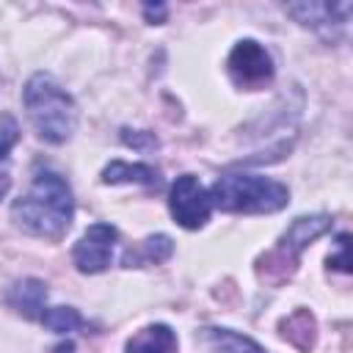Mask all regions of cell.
Here are the masks:
<instances>
[{
  "label": "cell",
  "mask_w": 353,
  "mask_h": 353,
  "mask_svg": "<svg viewBox=\"0 0 353 353\" xmlns=\"http://www.w3.org/2000/svg\"><path fill=\"white\" fill-rule=\"evenodd\" d=\"M74 218V199L69 182L55 171L36 174L30 190L11 204V221L30 237L61 240Z\"/></svg>",
  "instance_id": "1"
},
{
  "label": "cell",
  "mask_w": 353,
  "mask_h": 353,
  "mask_svg": "<svg viewBox=\"0 0 353 353\" xmlns=\"http://www.w3.org/2000/svg\"><path fill=\"white\" fill-rule=\"evenodd\" d=\"M22 102L28 119L41 141L47 143H66L77 127V105L72 94L47 72L30 74L22 88Z\"/></svg>",
  "instance_id": "2"
},
{
  "label": "cell",
  "mask_w": 353,
  "mask_h": 353,
  "mask_svg": "<svg viewBox=\"0 0 353 353\" xmlns=\"http://www.w3.org/2000/svg\"><path fill=\"white\" fill-rule=\"evenodd\" d=\"M212 207L223 212H279L290 204V188L279 179L259 176V174H223L207 190Z\"/></svg>",
  "instance_id": "3"
},
{
  "label": "cell",
  "mask_w": 353,
  "mask_h": 353,
  "mask_svg": "<svg viewBox=\"0 0 353 353\" xmlns=\"http://www.w3.org/2000/svg\"><path fill=\"white\" fill-rule=\"evenodd\" d=\"M331 226H334V221H331V215H325V212L295 218V221L287 226V232L281 234L279 245L262 259V262H265V273H270L276 265H281L279 276H284V273H287L284 265L290 262V268H292V265L298 262V254H301L306 245H312L317 237H323L325 232H331Z\"/></svg>",
  "instance_id": "4"
},
{
  "label": "cell",
  "mask_w": 353,
  "mask_h": 353,
  "mask_svg": "<svg viewBox=\"0 0 353 353\" xmlns=\"http://www.w3.org/2000/svg\"><path fill=\"white\" fill-rule=\"evenodd\" d=\"M168 212L182 229H201L212 215L207 188L193 174L176 176V182L168 190Z\"/></svg>",
  "instance_id": "5"
},
{
  "label": "cell",
  "mask_w": 353,
  "mask_h": 353,
  "mask_svg": "<svg viewBox=\"0 0 353 353\" xmlns=\"http://www.w3.org/2000/svg\"><path fill=\"white\" fill-rule=\"evenodd\" d=\"M226 69H229L232 83L240 85V88H248V91L262 88L265 83H270L273 72H276L270 52L254 39H243V41H237L232 47Z\"/></svg>",
  "instance_id": "6"
},
{
  "label": "cell",
  "mask_w": 353,
  "mask_h": 353,
  "mask_svg": "<svg viewBox=\"0 0 353 353\" xmlns=\"http://www.w3.org/2000/svg\"><path fill=\"white\" fill-rule=\"evenodd\" d=\"M116 237H119V232L110 223H94V226H88L83 232V237L72 248L74 268L80 273H102V270H108L110 254H113V245H116Z\"/></svg>",
  "instance_id": "7"
},
{
  "label": "cell",
  "mask_w": 353,
  "mask_h": 353,
  "mask_svg": "<svg viewBox=\"0 0 353 353\" xmlns=\"http://www.w3.org/2000/svg\"><path fill=\"white\" fill-rule=\"evenodd\" d=\"M290 17H295L303 28H312L331 39V28H345L350 3H292L284 6Z\"/></svg>",
  "instance_id": "8"
},
{
  "label": "cell",
  "mask_w": 353,
  "mask_h": 353,
  "mask_svg": "<svg viewBox=\"0 0 353 353\" xmlns=\"http://www.w3.org/2000/svg\"><path fill=\"white\" fill-rule=\"evenodd\" d=\"M199 353H265L262 345H256L251 336H243L232 328H201L196 334Z\"/></svg>",
  "instance_id": "9"
},
{
  "label": "cell",
  "mask_w": 353,
  "mask_h": 353,
  "mask_svg": "<svg viewBox=\"0 0 353 353\" xmlns=\"http://www.w3.org/2000/svg\"><path fill=\"white\" fill-rule=\"evenodd\" d=\"M47 301V284L41 279H19L11 284L6 303L25 320H39Z\"/></svg>",
  "instance_id": "10"
},
{
  "label": "cell",
  "mask_w": 353,
  "mask_h": 353,
  "mask_svg": "<svg viewBox=\"0 0 353 353\" xmlns=\"http://www.w3.org/2000/svg\"><path fill=\"white\" fill-rule=\"evenodd\" d=\"M124 353H176V334L163 323L146 325L127 339Z\"/></svg>",
  "instance_id": "11"
},
{
  "label": "cell",
  "mask_w": 353,
  "mask_h": 353,
  "mask_svg": "<svg viewBox=\"0 0 353 353\" xmlns=\"http://www.w3.org/2000/svg\"><path fill=\"white\" fill-rule=\"evenodd\" d=\"M279 331L301 353H309L317 342V323H314V314L309 309H295L290 317H284L279 323Z\"/></svg>",
  "instance_id": "12"
},
{
  "label": "cell",
  "mask_w": 353,
  "mask_h": 353,
  "mask_svg": "<svg viewBox=\"0 0 353 353\" xmlns=\"http://www.w3.org/2000/svg\"><path fill=\"white\" fill-rule=\"evenodd\" d=\"M102 182L105 185H121V182H135L143 188H157L160 185V174L157 168L146 165V163H124V160H113L102 168Z\"/></svg>",
  "instance_id": "13"
},
{
  "label": "cell",
  "mask_w": 353,
  "mask_h": 353,
  "mask_svg": "<svg viewBox=\"0 0 353 353\" xmlns=\"http://www.w3.org/2000/svg\"><path fill=\"white\" fill-rule=\"evenodd\" d=\"M174 254V240L168 234H152L141 240L135 248H130L121 256L124 268H143V265H160Z\"/></svg>",
  "instance_id": "14"
},
{
  "label": "cell",
  "mask_w": 353,
  "mask_h": 353,
  "mask_svg": "<svg viewBox=\"0 0 353 353\" xmlns=\"http://www.w3.org/2000/svg\"><path fill=\"white\" fill-rule=\"evenodd\" d=\"M39 320L52 334H69V331H77L83 325V314L74 306H44Z\"/></svg>",
  "instance_id": "15"
},
{
  "label": "cell",
  "mask_w": 353,
  "mask_h": 353,
  "mask_svg": "<svg viewBox=\"0 0 353 353\" xmlns=\"http://www.w3.org/2000/svg\"><path fill=\"white\" fill-rule=\"evenodd\" d=\"M19 141V124L14 116L8 113H0V160L8 157V152L17 146Z\"/></svg>",
  "instance_id": "16"
},
{
  "label": "cell",
  "mask_w": 353,
  "mask_h": 353,
  "mask_svg": "<svg viewBox=\"0 0 353 353\" xmlns=\"http://www.w3.org/2000/svg\"><path fill=\"white\" fill-rule=\"evenodd\" d=\"M121 141L132 149H154L157 146V138L152 132H143V130H121Z\"/></svg>",
  "instance_id": "17"
},
{
  "label": "cell",
  "mask_w": 353,
  "mask_h": 353,
  "mask_svg": "<svg viewBox=\"0 0 353 353\" xmlns=\"http://www.w3.org/2000/svg\"><path fill=\"white\" fill-rule=\"evenodd\" d=\"M328 268H336V270L347 273V234L339 237V254L336 256H328Z\"/></svg>",
  "instance_id": "18"
},
{
  "label": "cell",
  "mask_w": 353,
  "mask_h": 353,
  "mask_svg": "<svg viewBox=\"0 0 353 353\" xmlns=\"http://www.w3.org/2000/svg\"><path fill=\"white\" fill-rule=\"evenodd\" d=\"M165 14H168L165 6H146V8H143L146 22H152V25H163V22H165Z\"/></svg>",
  "instance_id": "19"
},
{
  "label": "cell",
  "mask_w": 353,
  "mask_h": 353,
  "mask_svg": "<svg viewBox=\"0 0 353 353\" xmlns=\"http://www.w3.org/2000/svg\"><path fill=\"white\" fill-rule=\"evenodd\" d=\"M8 188H11V176L6 171H0V199L8 193Z\"/></svg>",
  "instance_id": "20"
},
{
  "label": "cell",
  "mask_w": 353,
  "mask_h": 353,
  "mask_svg": "<svg viewBox=\"0 0 353 353\" xmlns=\"http://www.w3.org/2000/svg\"><path fill=\"white\" fill-rule=\"evenodd\" d=\"M72 350H74V342H61L52 347V353H72Z\"/></svg>",
  "instance_id": "21"
}]
</instances>
